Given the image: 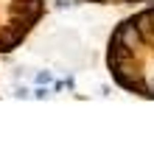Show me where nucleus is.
Masks as SVG:
<instances>
[{"label": "nucleus", "instance_id": "f257e3e1", "mask_svg": "<svg viewBox=\"0 0 154 151\" xmlns=\"http://www.w3.org/2000/svg\"><path fill=\"white\" fill-rule=\"evenodd\" d=\"M37 81H39V84H45V81H51V73H39V76H37Z\"/></svg>", "mask_w": 154, "mask_h": 151}]
</instances>
